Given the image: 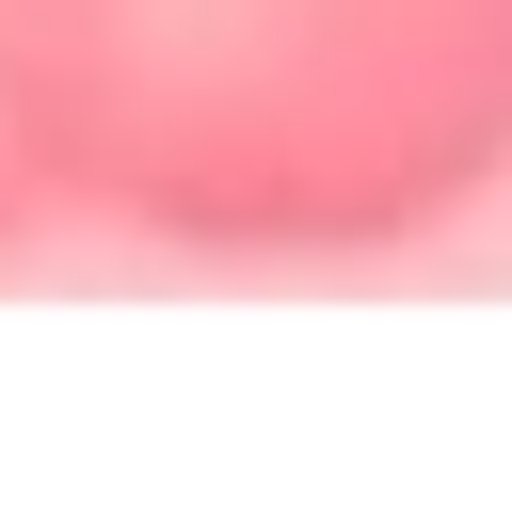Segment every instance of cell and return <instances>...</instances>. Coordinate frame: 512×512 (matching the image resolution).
<instances>
[{
  "label": "cell",
  "mask_w": 512,
  "mask_h": 512,
  "mask_svg": "<svg viewBox=\"0 0 512 512\" xmlns=\"http://www.w3.org/2000/svg\"><path fill=\"white\" fill-rule=\"evenodd\" d=\"M512 176V0H0V192L160 256H400Z\"/></svg>",
  "instance_id": "cell-1"
}]
</instances>
